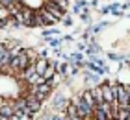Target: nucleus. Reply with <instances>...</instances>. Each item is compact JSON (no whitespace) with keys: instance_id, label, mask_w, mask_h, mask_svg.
<instances>
[{"instance_id":"nucleus-2","label":"nucleus","mask_w":130,"mask_h":120,"mask_svg":"<svg viewBox=\"0 0 130 120\" xmlns=\"http://www.w3.org/2000/svg\"><path fill=\"white\" fill-rule=\"evenodd\" d=\"M34 67H35V72H37V74L43 76L45 70H46V67H48V61H46V59H39V61H35Z\"/></svg>"},{"instance_id":"nucleus-1","label":"nucleus","mask_w":130,"mask_h":120,"mask_svg":"<svg viewBox=\"0 0 130 120\" xmlns=\"http://www.w3.org/2000/svg\"><path fill=\"white\" fill-rule=\"evenodd\" d=\"M26 67H30V61H28V56H26L24 50H22L21 54H17V56L11 57V68H13L15 72L24 70Z\"/></svg>"},{"instance_id":"nucleus-4","label":"nucleus","mask_w":130,"mask_h":120,"mask_svg":"<svg viewBox=\"0 0 130 120\" xmlns=\"http://www.w3.org/2000/svg\"><path fill=\"white\" fill-rule=\"evenodd\" d=\"M52 76H54V65L48 63V67H46V70H45L43 78H45V80H48V78H52Z\"/></svg>"},{"instance_id":"nucleus-3","label":"nucleus","mask_w":130,"mask_h":120,"mask_svg":"<svg viewBox=\"0 0 130 120\" xmlns=\"http://www.w3.org/2000/svg\"><path fill=\"white\" fill-rule=\"evenodd\" d=\"M93 98H95V102H97V105L99 104H102L104 102V96H102V87H97V89H93Z\"/></svg>"}]
</instances>
